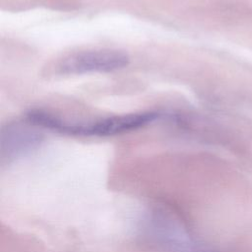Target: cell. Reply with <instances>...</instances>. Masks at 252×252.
<instances>
[{
  "mask_svg": "<svg viewBox=\"0 0 252 252\" xmlns=\"http://www.w3.org/2000/svg\"><path fill=\"white\" fill-rule=\"evenodd\" d=\"M39 127L27 121H10L0 130V156L2 162L14 159L34 150L42 141Z\"/></svg>",
  "mask_w": 252,
  "mask_h": 252,
  "instance_id": "3957f363",
  "label": "cell"
},
{
  "mask_svg": "<svg viewBox=\"0 0 252 252\" xmlns=\"http://www.w3.org/2000/svg\"><path fill=\"white\" fill-rule=\"evenodd\" d=\"M161 116L159 112L144 111L112 115L93 121H69L61 118L57 133L80 137H108L138 130Z\"/></svg>",
  "mask_w": 252,
  "mask_h": 252,
  "instance_id": "6da1fadb",
  "label": "cell"
},
{
  "mask_svg": "<svg viewBox=\"0 0 252 252\" xmlns=\"http://www.w3.org/2000/svg\"><path fill=\"white\" fill-rule=\"evenodd\" d=\"M129 61V55L122 50H85L65 57L58 65V72L64 75L112 72L125 68Z\"/></svg>",
  "mask_w": 252,
  "mask_h": 252,
  "instance_id": "7a4b0ae2",
  "label": "cell"
}]
</instances>
